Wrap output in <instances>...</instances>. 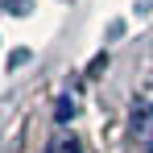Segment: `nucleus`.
Instances as JSON below:
<instances>
[{"mask_svg": "<svg viewBox=\"0 0 153 153\" xmlns=\"http://www.w3.org/2000/svg\"><path fill=\"white\" fill-rule=\"evenodd\" d=\"M50 153H83V145H79L71 132H58V137L50 141Z\"/></svg>", "mask_w": 153, "mask_h": 153, "instance_id": "obj_1", "label": "nucleus"}]
</instances>
